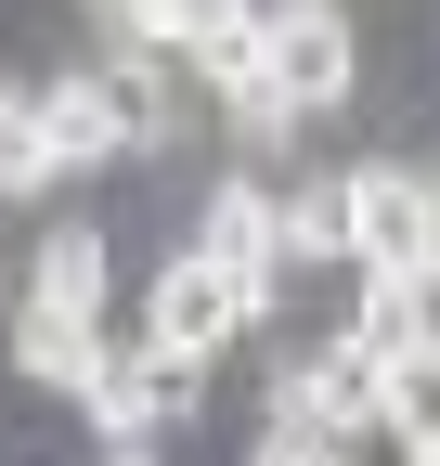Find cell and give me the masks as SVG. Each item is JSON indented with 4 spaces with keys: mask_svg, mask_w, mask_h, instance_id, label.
Here are the masks:
<instances>
[{
    "mask_svg": "<svg viewBox=\"0 0 440 466\" xmlns=\"http://www.w3.org/2000/svg\"><path fill=\"white\" fill-rule=\"evenodd\" d=\"M427 220H440L427 168H402V156L350 168V272H427Z\"/></svg>",
    "mask_w": 440,
    "mask_h": 466,
    "instance_id": "obj_4",
    "label": "cell"
},
{
    "mask_svg": "<svg viewBox=\"0 0 440 466\" xmlns=\"http://www.w3.org/2000/svg\"><path fill=\"white\" fill-rule=\"evenodd\" d=\"M259 311H272V285H246L220 247H182L169 272H155V299H143V337H169V350H207V363H220V350H234Z\"/></svg>",
    "mask_w": 440,
    "mask_h": 466,
    "instance_id": "obj_3",
    "label": "cell"
},
{
    "mask_svg": "<svg viewBox=\"0 0 440 466\" xmlns=\"http://www.w3.org/2000/svg\"><path fill=\"white\" fill-rule=\"evenodd\" d=\"M39 116H52V156H65V168H104V156H130V116H117V78H104V66L52 78V91H39Z\"/></svg>",
    "mask_w": 440,
    "mask_h": 466,
    "instance_id": "obj_8",
    "label": "cell"
},
{
    "mask_svg": "<svg viewBox=\"0 0 440 466\" xmlns=\"http://www.w3.org/2000/svg\"><path fill=\"white\" fill-rule=\"evenodd\" d=\"M14 363H26L39 389L78 401V389L104 376V311H52V299H26V311H14Z\"/></svg>",
    "mask_w": 440,
    "mask_h": 466,
    "instance_id": "obj_7",
    "label": "cell"
},
{
    "mask_svg": "<svg viewBox=\"0 0 440 466\" xmlns=\"http://www.w3.org/2000/svg\"><path fill=\"white\" fill-rule=\"evenodd\" d=\"M427 285H440V220H427Z\"/></svg>",
    "mask_w": 440,
    "mask_h": 466,
    "instance_id": "obj_14",
    "label": "cell"
},
{
    "mask_svg": "<svg viewBox=\"0 0 440 466\" xmlns=\"http://www.w3.org/2000/svg\"><path fill=\"white\" fill-rule=\"evenodd\" d=\"M26 299H52V311H104V299H117V259H104V233H91V220L39 233V259H26Z\"/></svg>",
    "mask_w": 440,
    "mask_h": 466,
    "instance_id": "obj_9",
    "label": "cell"
},
{
    "mask_svg": "<svg viewBox=\"0 0 440 466\" xmlns=\"http://www.w3.org/2000/svg\"><path fill=\"white\" fill-rule=\"evenodd\" d=\"M52 182H65V156H52L39 91H0V208H14V195H52Z\"/></svg>",
    "mask_w": 440,
    "mask_h": 466,
    "instance_id": "obj_11",
    "label": "cell"
},
{
    "mask_svg": "<svg viewBox=\"0 0 440 466\" xmlns=\"http://www.w3.org/2000/svg\"><path fill=\"white\" fill-rule=\"evenodd\" d=\"M207 401V350H169V337H143V350H104V376L78 389V415H91V441L117 453V466H143L155 441H169L182 415Z\"/></svg>",
    "mask_w": 440,
    "mask_h": 466,
    "instance_id": "obj_1",
    "label": "cell"
},
{
    "mask_svg": "<svg viewBox=\"0 0 440 466\" xmlns=\"http://www.w3.org/2000/svg\"><path fill=\"white\" fill-rule=\"evenodd\" d=\"M272 415H311L324 441H375L389 428V337H363V324H337V337H311L285 376H272Z\"/></svg>",
    "mask_w": 440,
    "mask_h": 466,
    "instance_id": "obj_2",
    "label": "cell"
},
{
    "mask_svg": "<svg viewBox=\"0 0 440 466\" xmlns=\"http://www.w3.org/2000/svg\"><path fill=\"white\" fill-rule=\"evenodd\" d=\"M389 441H402L415 466H440V324L389 350Z\"/></svg>",
    "mask_w": 440,
    "mask_h": 466,
    "instance_id": "obj_10",
    "label": "cell"
},
{
    "mask_svg": "<svg viewBox=\"0 0 440 466\" xmlns=\"http://www.w3.org/2000/svg\"><path fill=\"white\" fill-rule=\"evenodd\" d=\"M272 78H285L311 116H324V104H350L363 39H350V14H337V0H272Z\"/></svg>",
    "mask_w": 440,
    "mask_h": 466,
    "instance_id": "obj_5",
    "label": "cell"
},
{
    "mask_svg": "<svg viewBox=\"0 0 440 466\" xmlns=\"http://www.w3.org/2000/svg\"><path fill=\"white\" fill-rule=\"evenodd\" d=\"M350 259V182H298L285 195V272H324Z\"/></svg>",
    "mask_w": 440,
    "mask_h": 466,
    "instance_id": "obj_12",
    "label": "cell"
},
{
    "mask_svg": "<svg viewBox=\"0 0 440 466\" xmlns=\"http://www.w3.org/2000/svg\"><path fill=\"white\" fill-rule=\"evenodd\" d=\"M195 247H220L246 285H272V299H285V195H272V182H220L207 220H195Z\"/></svg>",
    "mask_w": 440,
    "mask_h": 466,
    "instance_id": "obj_6",
    "label": "cell"
},
{
    "mask_svg": "<svg viewBox=\"0 0 440 466\" xmlns=\"http://www.w3.org/2000/svg\"><path fill=\"white\" fill-rule=\"evenodd\" d=\"M427 299H440V285H427V272H363V311H350V324L402 350V337H427Z\"/></svg>",
    "mask_w": 440,
    "mask_h": 466,
    "instance_id": "obj_13",
    "label": "cell"
}]
</instances>
